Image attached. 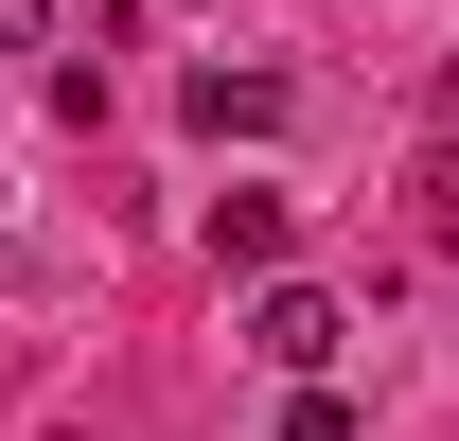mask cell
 Segmentation results:
<instances>
[{
  "mask_svg": "<svg viewBox=\"0 0 459 441\" xmlns=\"http://www.w3.org/2000/svg\"><path fill=\"white\" fill-rule=\"evenodd\" d=\"M36 36H54V0H0V71H18V54H36Z\"/></svg>",
  "mask_w": 459,
  "mask_h": 441,
  "instance_id": "8992f818",
  "label": "cell"
},
{
  "mask_svg": "<svg viewBox=\"0 0 459 441\" xmlns=\"http://www.w3.org/2000/svg\"><path fill=\"white\" fill-rule=\"evenodd\" d=\"M265 441H353V406H336L318 371H300V388H283V424H265Z\"/></svg>",
  "mask_w": 459,
  "mask_h": 441,
  "instance_id": "277c9868",
  "label": "cell"
},
{
  "mask_svg": "<svg viewBox=\"0 0 459 441\" xmlns=\"http://www.w3.org/2000/svg\"><path fill=\"white\" fill-rule=\"evenodd\" d=\"M195 229H212V265H230V282H265V265H283V229H300V212L265 195V177H230V195H212Z\"/></svg>",
  "mask_w": 459,
  "mask_h": 441,
  "instance_id": "3957f363",
  "label": "cell"
},
{
  "mask_svg": "<svg viewBox=\"0 0 459 441\" xmlns=\"http://www.w3.org/2000/svg\"><path fill=\"white\" fill-rule=\"evenodd\" d=\"M283 107H300V89H283V71H195V89H177V124H195V142H283Z\"/></svg>",
  "mask_w": 459,
  "mask_h": 441,
  "instance_id": "6da1fadb",
  "label": "cell"
},
{
  "mask_svg": "<svg viewBox=\"0 0 459 441\" xmlns=\"http://www.w3.org/2000/svg\"><path fill=\"white\" fill-rule=\"evenodd\" d=\"M336 300H318V282H283V265H265V300H247V353H265V371H336Z\"/></svg>",
  "mask_w": 459,
  "mask_h": 441,
  "instance_id": "7a4b0ae2",
  "label": "cell"
},
{
  "mask_svg": "<svg viewBox=\"0 0 459 441\" xmlns=\"http://www.w3.org/2000/svg\"><path fill=\"white\" fill-rule=\"evenodd\" d=\"M406 195H424V229H459V142H424V177H406Z\"/></svg>",
  "mask_w": 459,
  "mask_h": 441,
  "instance_id": "5b68a950",
  "label": "cell"
}]
</instances>
